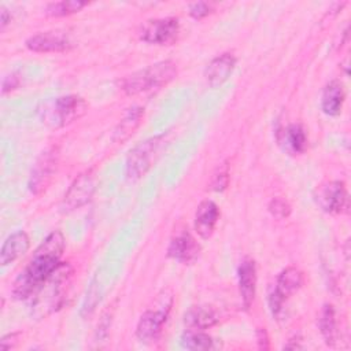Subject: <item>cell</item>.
Returning a JSON list of instances; mask_svg holds the SVG:
<instances>
[{"label":"cell","instance_id":"1","mask_svg":"<svg viewBox=\"0 0 351 351\" xmlns=\"http://www.w3.org/2000/svg\"><path fill=\"white\" fill-rule=\"evenodd\" d=\"M64 245L66 240L60 230H53L44 239L36 248L27 266L14 281L12 295L15 299H29L34 295L40 285L59 266Z\"/></svg>","mask_w":351,"mask_h":351},{"label":"cell","instance_id":"2","mask_svg":"<svg viewBox=\"0 0 351 351\" xmlns=\"http://www.w3.org/2000/svg\"><path fill=\"white\" fill-rule=\"evenodd\" d=\"M71 274V266L67 262H60L52 274L40 285L32 296V313L36 317H47L63 304Z\"/></svg>","mask_w":351,"mask_h":351},{"label":"cell","instance_id":"3","mask_svg":"<svg viewBox=\"0 0 351 351\" xmlns=\"http://www.w3.org/2000/svg\"><path fill=\"white\" fill-rule=\"evenodd\" d=\"M86 110L88 104L81 96L67 95L43 101L37 114L43 125L49 129H59L84 117Z\"/></svg>","mask_w":351,"mask_h":351},{"label":"cell","instance_id":"4","mask_svg":"<svg viewBox=\"0 0 351 351\" xmlns=\"http://www.w3.org/2000/svg\"><path fill=\"white\" fill-rule=\"evenodd\" d=\"M176 75V63L171 60H162L128 75L122 82V90L129 96L149 92L167 85Z\"/></svg>","mask_w":351,"mask_h":351},{"label":"cell","instance_id":"5","mask_svg":"<svg viewBox=\"0 0 351 351\" xmlns=\"http://www.w3.org/2000/svg\"><path fill=\"white\" fill-rule=\"evenodd\" d=\"M167 136V133L154 136L130 149L126 158V177L129 180L141 178L154 166L169 141Z\"/></svg>","mask_w":351,"mask_h":351},{"label":"cell","instance_id":"6","mask_svg":"<svg viewBox=\"0 0 351 351\" xmlns=\"http://www.w3.org/2000/svg\"><path fill=\"white\" fill-rule=\"evenodd\" d=\"M158 303V307L147 310L137 322L136 336L143 343H152L159 339L162 333V326L166 322L171 307V296L160 295Z\"/></svg>","mask_w":351,"mask_h":351},{"label":"cell","instance_id":"7","mask_svg":"<svg viewBox=\"0 0 351 351\" xmlns=\"http://www.w3.org/2000/svg\"><path fill=\"white\" fill-rule=\"evenodd\" d=\"M303 284V274L296 267L284 269L278 277L276 287L269 292V307L273 317H278L282 311L284 302L293 295Z\"/></svg>","mask_w":351,"mask_h":351},{"label":"cell","instance_id":"8","mask_svg":"<svg viewBox=\"0 0 351 351\" xmlns=\"http://www.w3.org/2000/svg\"><path fill=\"white\" fill-rule=\"evenodd\" d=\"M317 206L328 214H343L348 211V192L343 181H326L314 192Z\"/></svg>","mask_w":351,"mask_h":351},{"label":"cell","instance_id":"9","mask_svg":"<svg viewBox=\"0 0 351 351\" xmlns=\"http://www.w3.org/2000/svg\"><path fill=\"white\" fill-rule=\"evenodd\" d=\"M180 22L173 16L147 21L140 30V38L155 45H170L177 40Z\"/></svg>","mask_w":351,"mask_h":351},{"label":"cell","instance_id":"10","mask_svg":"<svg viewBox=\"0 0 351 351\" xmlns=\"http://www.w3.org/2000/svg\"><path fill=\"white\" fill-rule=\"evenodd\" d=\"M95 191H96V174L92 169L85 170L73 181L69 191L66 192L62 202V210L64 213H69L82 207L92 199Z\"/></svg>","mask_w":351,"mask_h":351},{"label":"cell","instance_id":"11","mask_svg":"<svg viewBox=\"0 0 351 351\" xmlns=\"http://www.w3.org/2000/svg\"><path fill=\"white\" fill-rule=\"evenodd\" d=\"M58 166V149L49 148L44 151L38 159L36 160L30 178H29V189L33 195H41L49 186L53 180V174Z\"/></svg>","mask_w":351,"mask_h":351},{"label":"cell","instance_id":"12","mask_svg":"<svg viewBox=\"0 0 351 351\" xmlns=\"http://www.w3.org/2000/svg\"><path fill=\"white\" fill-rule=\"evenodd\" d=\"M26 47L33 52H63L73 47V43L64 32L51 30L37 33L26 40Z\"/></svg>","mask_w":351,"mask_h":351},{"label":"cell","instance_id":"13","mask_svg":"<svg viewBox=\"0 0 351 351\" xmlns=\"http://www.w3.org/2000/svg\"><path fill=\"white\" fill-rule=\"evenodd\" d=\"M236 56L230 52H225L214 58L206 67L204 77L210 88L221 86L232 74L236 66Z\"/></svg>","mask_w":351,"mask_h":351},{"label":"cell","instance_id":"14","mask_svg":"<svg viewBox=\"0 0 351 351\" xmlns=\"http://www.w3.org/2000/svg\"><path fill=\"white\" fill-rule=\"evenodd\" d=\"M200 254V245L188 233L184 232L171 239L167 247V255L181 263H193Z\"/></svg>","mask_w":351,"mask_h":351},{"label":"cell","instance_id":"15","mask_svg":"<svg viewBox=\"0 0 351 351\" xmlns=\"http://www.w3.org/2000/svg\"><path fill=\"white\" fill-rule=\"evenodd\" d=\"M239 289L244 308H250L256 289V266L251 258H244L237 270Z\"/></svg>","mask_w":351,"mask_h":351},{"label":"cell","instance_id":"16","mask_svg":"<svg viewBox=\"0 0 351 351\" xmlns=\"http://www.w3.org/2000/svg\"><path fill=\"white\" fill-rule=\"evenodd\" d=\"M219 218V208L213 200H203L195 213V230L202 239L211 237Z\"/></svg>","mask_w":351,"mask_h":351},{"label":"cell","instance_id":"17","mask_svg":"<svg viewBox=\"0 0 351 351\" xmlns=\"http://www.w3.org/2000/svg\"><path fill=\"white\" fill-rule=\"evenodd\" d=\"M30 247V239L26 232L18 230L8 236L3 243L0 251V263L1 266H7L25 255Z\"/></svg>","mask_w":351,"mask_h":351},{"label":"cell","instance_id":"18","mask_svg":"<svg viewBox=\"0 0 351 351\" xmlns=\"http://www.w3.org/2000/svg\"><path fill=\"white\" fill-rule=\"evenodd\" d=\"M219 315L211 306H193L184 315V324L189 329L203 330L218 324Z\"/></svg>","mask_w":351,"mask_h":351},{"label":"cell","instance_id":"19","mask_svg":"<svg viewBox=\"0 0 351 351\" xmlns=\"http://www.w3.org/2000/svg\"><path fill=\"white\" fill-rule=\"evenodd\" d=\"M278 143L288 154H303L307 148V136L303 126L298 123L287 126L278 136Z\"/></svg>","mask_w":351,"mask_h":351},{"label":"cell","instance_id":"20","mask_svg":"<svg viewBox=\"0 0 351 351\" xmlns=\"http://www.w3.org/2000/svg\"><path fill=\"white\" fill-rule=\"evenodd\" d=\"M344 86L340 81H330L322 92L321 108L326 115L336 117L340 114L344 103Z\"/></svg>","mask_w":351,"mask_h":351},{"label":"cell","instance_id":"21","mask_svg":"<svg viewBox=\"0 0 351 351\" xmlns=\"http://www.w3.org/2000/svg\"><path fill=\"white\" fill-rule=\"evenodd\" d=\"M180 341H181V346L186 350L207 351V350L221 348V343L218 340L196 329H188L186 332H184Z\"/></svg>","mask_w":351,"mask_h":351},{"label":"cell","instance_id":"22","mask_svg":"<svg viewBox=\"0 0 351 351\" xmlns=\"http://www.w3.org/2000/svg\"><path fill=\"white\" fill-rule=\"evenodd\" d=\"M318 326L321 330V335L325 340V343L330 347H333L337 341L339 337V330H337V319H336V313L332 304H325L321 310L319 318H318Z\"/></svg>","mask_w":351,"mask_h":351},{"label":"cell","instance_id":"23","mask_svg":"<svg viewBox=\"0 0 351 351\" xmlns=\"http://www.w3.org/2000/svg\"><path fill=\"white\" fill-rule=\"evenodd\" d=\"M143 117H144L143 108H140V107L129 108V111L126 112L123 119L118 123V126L114 130V140L123 141V140L129 138L134 133V130L138 128V125L141 123Z\"/></svg>","mask_w":351,"mask_h":351},{"label":"cell","instance_id":"24","mask_svg":"<svg viewBox=\"0 0 351 351\" xmlns=\"http://www.w3.org/2000/svg\"><path fill=\"white\" fill-rule=\"evenodd\" d=\"M88 4H89L88 1H77V0L55 1V3H49L45 7V14L51 16H66V15L78 12Z\"/></svg>","mask_w":351,"mask_h":351},{"label":"cell","instance_id":"25","mask_svg":"<svg viewBox=\"0 0 351 351\" xmlns=\"http://www.w3.org/2000/svg\"><path fill=\"white\" fill-rule=\"evenodd\" d=\"M189 15L195 19H202L211 14L214 11V4L206 3V1H197V3H191L189 7Z\"/></svg>","mask_w":351,"mask_h":351},{"label":"cell","instance_id":"26","mask_svg":"<svg viewBox=\"0 0 351 351\" xmlns=\"http://www.w3.org/2000/svg\"><path fill=\"white\" fill-rule=\"evenodd\" d=\"M269 211H270V214H271L273 217H276V218H278V219H282V218H287V217L289 215L291 207H289V204H288L285 200L277 197V199H273V200L270 202V204H269Z\"/></svg>","mask_w":351,"mask_h":351},{"label":"cell","instance_id":"27","mask_svg":"<svg viewBox=\"0 0 351 351\" xmlns=\"http://www.w3.org/2000/svg\"><path fill=\"white\" fill-rule=\"evenodd\" d=\"M228 178H229V176H228V166L225 165V166H222L221 169H219V171L214 176V180H213V184H211V186H213V189L214 191H223L225 188H226V185H228Z\"/></svg>","mask_w":351,"mask_h":351},{"label":"cell","instance_id":"28","mask_svg":"<svg viewBox=\"0 0 351 351\" xmlns=\"http://www.w3.org/2000/svg\"><path fill=\"white\" fill-rule=\"evenodd\" d=\"M21 84V77L18 73H11L10 75H5L4 80H3V93H7V92H11L14 89H16Z\"/></svg>","mask_w":351,"mask_h":351},{"label":"cell","instance_id":"29","mask_svg":"<svg viewBox=\"0 0 351 351\" xmlns=\"http://www.w3.org/2000/svg\"><path fill=\"white\" fill-rule=\"evenodd\" d=\"M19 341V333H8L0 339V350H11Z\"/></svg>","mask_w":351,"mask_h":351},{"label":"cell","instance_id":"30","mask_svg":"<svg viewBox=\"0 0 351 351\" xmlns=\"http://www.w3.org/2000/svg\"><path fill=\"white\" fill-rule=\"evenodd\" d=\"M256 337H258L259 348L267 350V348H269V337H267L266 330H265V329H259V330L256 332Z\"/></svg>","mask_w":351,"mask_h":351},{"label":"cell","instance_id":"31","mask_svg":"<svg viewBox=\"0 0 351 351\" xmlns=\"http://www.w3.org/2000/svg\"><path fill=\"white\" fill-rule=\"evenodd\" d=\"M1 30H4L5 29V26L11 22V15L8 14V11L4 8V7H1Z\"/></svg>","mask_w":351,"mask_h":351}]
</instances>
